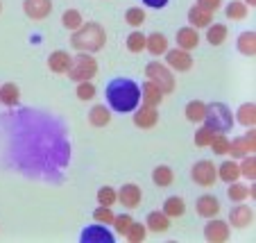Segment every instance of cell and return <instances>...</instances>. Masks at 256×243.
Instances as JSON below:
<instances>
[{
  "mask_svg": "<svg viewBox=\"0 0 256 243\" xmlns=\"http://www.w3.org/2000/svg\"><path fill=\"white\" fill-rule=\"evenodd\" d=\"M106 102L114 112L130 114L138 107L140 102V87L134 80L127 78H116L106 84Z\"/></svg>",
  "mask_w": 256,
  "mask_h": 243,
  "instance_id": "6da1fadb",
  "label": "cell"
},
{
  "mask_svg": "<svg viewBox=\"0 0 256 243\" xmlns=\"http://www.w3.org/2000/svg\"><path fill=\"white\" fill-rule=\"evenodd\" d=\"M106 44V34H104V28L100 23H86V25H80L70 37V46L80 53H98L102 50Z\"/></svg>",
  "mask_w": 256,
  "mask_h": 243,
  "instance_id": "7a4b0ae2",
  "label": "cell"
},
{
  "mask_svg": "<svg viewBox=\"0 0 256 243\" xmlns=\"http://www.w3.org/2000/svg\"><path fill=\"white\" fill-rule=\"evenodd\" d=\"M202 123L206 127H211L213 132H229L234 127V114L222 102H211V105H206Z\"/></svg>",
  "mask_w": 256,
  "mask_h": 243,
  "instance_id": "3957f363",
  "label": "cell"
},
{
  "mask_svg": "<svg viewBox=\"0 0 256 243\" xmlns=\"http://www.w3.org/2000/svg\"><path fill=\"white\" fill-rule=\"evenodd\" d=\"M68 78L72 82H86V80H93L98 73V62L91 53H80L78 57L70 59V66H68Z\"/></svg>",
  "mask_w": 256,
  "mask_h": 243,
  "instance_id": "277c9868",
  "label": "cell"
},
{
  "mask_svg": "<svg viewBox=\"0 0 256 243\" xmlns=\"http://www.w3.org/2000/svg\"><path fill=\"white\" fill-rule=\"evenodd\" d=\"M145 75H148V80H150L152 84H156V87H159V91L164 93V96L172 93L174 87H177V84H174L172 71H170L166 64H161V62H150V64H148Z\"/></svg>",
  "mask_w": 256,
  "mask_h": 243,
  "instance_id": "5b68a950",
  "label": "cell"
},
{
  "mask_svg": "<svg viewBox=\"0 0 256 243\" xmlns=\"http://www.w3.org/2000/svg\"><path fill=\"white\" fill-rule=\"evenodd\" d=\"M190 177L200 186H213L218 182V166H213V161H208V159H202L193 166Z\"/></svg>",
  "mask_w": 256,
  "mask_h": 243,
  "instance_id": "8992f818",
  "label": "cell"
},
{
  "mask_svg": "<svg viewBox=\"0 0 256 243\" xmlns=\"http://www.w3.org/2000/svg\"><path fill=\"white\" fill-rule=\"evenodd\" d=\"M166 66L170 71H177V73H186L193 68V57H190L188 50L174 48V50H166Z\"/></svg>",
  "mask_w": 256,
  "mask_h": 243,
  "instance_id": "52a82bcc",
  "label": "cell"
},
{
  "mask_svg": "<svg viewBox=\"0 0 256 243\" xmlns=\"http://www.w3.org/2000/svg\"><path fill=\"white\" fill-rule=\"evenodd\" d=\"M254 150H256V132H254V127H250V132H247L245 136H238V139H234V141L229 143L227 155L245 157V155H254Z\"/></svg>",
  "mask_w": 256,
  "mask_h": 243,
  "instance_id": "ba28073f",
  "label": "cell"
},
{
  "mask_svg": "<svg viewBox=\"0 0 256 243\" xmlns=\"http://www.w3.org/2000/svg\"><path fill=\"white\" fill-rule=\"evenodd\" d=\"M23 12L32 21H44L52 12V0H23Z\"/></svg>",
  "mask_w": 256,
  "mask_h": 243,
  "instance_id": "9c48e42d",
  "label": "cell"
},
{
  "mask_svg": "<svg viewBox=\"0 0 256 243\" xmlns=\"http://www.w3.org/2000/svg\"><path fill=\"white\" fill-rule=\"evenodd\" d=\"M229 225L224 223V220H218V218H208L206 227H204V236H206V241L211 243H224L229 238Z\"/></svg>",
  "mask_w": 256,
  "mask_h": 243,
  "instance_id": "30bf717a",
  "label": "cell"
},
{
  "mask_svg": "<svg viewBox=\"0 0 256 243\" xmlns=\"http://www.w3.org/2000/svg\"><path fill=\"white\" fill-rule=\"evenodd\" d=\"M140 200H143V191L136 184H125L118 191V202H120L122 207H127V209H136L140 204Z\"/></svg>",
  "mask_w": 256,
  "mask_h": 243,
  "instance_id": "8fae6325",
  "label": "cell"
},
{
  "mask_svg": "<svg viewBox=\"0 0 256 243\" xmlns=\"http://www.w3.org/2000/svg\"><path fill=\"white\" fill-rule=\"evenodd\" d=\"M159 123V112H156V107H148V105H143L140 109H136L134 114V125L140 127V130H152V127Z\"/></svg>",
  "mask_w": 256,
  "mask_h": 243,
  "instance_id": "7c38bea8",
  "label": "cell"
},
{
  "mask_svg": "<svg viewBox=\"0 0 256 243\" xmlns=\"http://www.w3.org/2000/svg\"><path fill=\"white\" fill-rule=\"evenodd\" d=\"M229 223L234 227H250L254 223V209H252L250 204H238L229 211Z\"/></svg>",
  "mask_w": 256,
  "mask_h": 243,
  "instance_id": "4fadbf2b",
  "label": "cell"
},
{
  "mask_svg": "<svg viewBox=\"0 0 256 243\" xmlns=\"http://www.w3.org/2000/svg\"><path fill=\"white\" fill-rule=\"evenodd\" d=\"M195 207H198V214L202 216V218H216V216L220 214V200L211 193L200 195Z\"/></svg>",
  "mask_w": 256,
  "mask_h": 243,
  "instance_id": "5bb4252c",
  "label": "cell"
},
{
  "mask_svg": "<svg viewBox=\"0 0 256 243\" xmlns=\"http://www.w3.org/2000/svg\"><path fill=\"white\" fill-rule=\"evenodd\" d=\"M84 243H114V234L104 225H91L82 232Z\"/></svg>",
  "mask_w": 256,
  "mask_h": 243,
  "instance_id": "9a60e30c",
  "label": "cell"
},
{
  "mask_svg": "<svg viewBox=\"0 0 256 243\" xmlns=\"http://www.w3.org/2000/svg\"><path fill=\"white\" fill-rule=\"evenodd\" d=\"M200 46V34H198V30L195 28H182L177 32V48H182V50H195Z\"/></svg>",
  "mask_w": 256,
  "mask_h": 243,
  "instance_id": "2e32d148",
  "label": "cell"
},
{
  "mask_svg": "<svg viewBox=\"0 0 256 243\" xmlns=\"http://www.w3.org/2000/svg\"><path fill=\"white\" fill-rule=\"evenodd\" d=\"M161 100H164V93L159 91V87H156V84H152L150 80H148V82H143V87H140V102H143V105H148V107H159Z\"/></svg>",
  "mask_w": 256,
  "mask_h": 243,
  "instance_id": "e0dca14e",
  "label": "cell"
},
{
  "mask_svg": "<svg viewBox=\"0 0 256 243\" xmlns=\"http://www.w3.org/2000/svg\"><path fill=\"white\" fill-rule=\"evenodd\" d=\"M145 50L150 55H154V57L166 55V50H168V39H166V34L152 32L150 37H145Z\"/></svg>",
  "mask_w": 256,
  "mask_h": 243,
  "instance_id": "ac0fdd59",
  "label": "cell"
},
{
  "mask_svg": "<svg viewBox=\"0 0 256 243\" xmlns=\"http://www.w3.org/2000/svg\"><path fill=\"white\" fill-rule=\"evenodd\" d=\"M188 23H190V28H208V25L213 23V12H206L204 7H200V5H195V7H190V12H188Z\"/></svg>",
  "mask_w": 256,
  "mask_h": 243,
  "instance_id": "d6986e66",
  "label": "cell"
},
{
  "mask_svg": "<svg viewBox=\"0 0 256 243\" xmlns=\"http://www.w3.org/2000/svg\"><path fill=\"white\" fill-rule=\"evenodd\" d=\"M70 59L72 57L66 53V50H54V53L48 57V68L52 71V73L62 75V73H66V71H68V66H70Z\"/></svg>",
  "mask_w": 256,
  "mask_h": 243,
  "instance_id": "ffe728a7",
  "label": "cell"
},
{
  "mask_svg": "<svg viewBox=\"0 0 256 243\" xmlns=\"http://www.w3.org/2000/svg\"><path fill=\"white\" fill-rule=\"evenodd\" d=\"M145 227H148V232H168L170 227V218L164 214V211H152L150 216H148V220H145Z\"/></svg>",
  "mask_w": 256,
  "mask_h": 243,
  "instance_id": "44dd1931",
  "label": "cell"
},
{
  "mask_svg": "<svg viewBox=\"0 0 256 243\" xmlns=\"http://www.w3.org/2000/svg\"><path fill=\"white\" fill-rule=\"evenodd\" d=\"M88 123H91L93 127H106L112 123V112H109V107H104V105L91 107V112H88Z\"/></svg>",
  "mask_w": 256,
  "mask_h": 243,
  "instance_id": "7402d4cb",
  "label": "cell"
},
{
  "mask_svg": "<svg viewBox=\"0 0 256 243\" xmlns=\"http://www.w3.org/2000/svg\"><path fill=\"white\" fill-rule=\"evenodd\" d=\"M238 53L245 55V57H254L256 55V32L247 30L238 37Z\"/></svg>",
  "mask_w": 256,
  "mask_h": 243,
  "instance_id": "603a6c76",
  "label": "cell"
},
{
  "mask_svg": "<svg viewBox=\"0 0 256 243\" xmlns=\"http://www.w3.org/2000/svg\"><path fill=\"white\" fill-rule=\"evenodd\" d=\"M18 100H20V91L14 82H7L0 87V102H2V105L14 107V105H18Z\"/></svg>",
  "mask_w": 256,
  "mask_h": 243,
  "instance_id": "cb8c5ba5",
  "label": "cell"
},
{
  "mask_svg": "<svg viewBox=\"0 0 256 243\" xmlns=\"http://www.w3.org/2000/svg\"><path fill=\"white\" fill-rule=\"evenodd\" d=\"M227 34H229L227 25L213 23V25H208V28H206V41H208L211 46H222L224 39H227Z\"/></svg>",
  "mask_w": 256,
  "mask_h": 243,
  "instance_id": "d4e9b609",
  "label": "cell"
},
{
  "mask_svg": "<svg viewBox=\"0 0 256 243\" xmlns=\"http://www.w3.org/2000/svg\"><path fill=\"white\" fill-rule=\"evenodd\" d=\"M164 214L168 216V218H179V216H184L186 202L182 198H177V195H172V198H168L164 202Z\"/></svg>",
  "mask_w": 256,
  "mask_h": 243,
  "instance_id": "484cf974",
  "label": "cell"
},
{
  "mask_svg": "<svg viewBox=\"0 0 256 243\" xmlns=\"http://www.w3.org/2000/svg\"><path fill=\"white\" fill-rule=\"evenodd\" d=\"M236 121L240 123V125L245 127H254L256 125V105L254 102H245V105H240V109L236 112Z\"/></svg>",
  "mask_w": 256,
  "mask_h": 243,
  "instance_id": "4316f807",
  "label": "cell"
},
{
  "mask_svg": "<svg viewBox=\"0 0 256 243\" xmlns=\"http://www.w3.org/2000/svg\"><path fill=\"white\" fill-rule=\"evenodd\" d=\"M152 182H154L156 186H170L174 182V173L170 166H156L154 170H152Z\"/></svg>",
  "mask_w": 256,
  "mask_h": 243,
  "instance_id": "83f0119b",
  "label": "cell"
},
{
  "mask_svg": "<svg viewBox=\"0 0 256 243\" xmlns=\"http://www.w3.org/2000/svg\"><path fill=\"white\" fill-rule=\"evenodd\" d=\"M238 177H240V168H238L236 161H224L220 168H218V180H222V182H236Z\"/></svg>",
  "mask_w": 256,
  "mask_h": 243,
  "instance_id": "f1b7e54d",
  "label": "cell"
},
{
  "mask_svg": "<svg viewBox=\"0 0 256 243\" xmlns=\"http://www.w3.org/2000/svg\"><path fill=\"white\" fill-rule=\"evenodd\" d=\"M204 112H206V102H202V100H190L186 105V118L190 123H202Z\"/></svg>",
  "mask_w": 256,
  "mask_h": 243,
  "instance_id": "f546056e",
  "label": "cell"
},
{
  "mask_svg": "<svg viewBox=\"0 0 256 243\" xmlns=\"http://www.w3.org/2000/svg\"><path fill=\"white\" fill-rule=\"evenodd\" d=\"M229 136H227V132H216L213 134V139H211V143H208V148H211L216 155H227L229 152Z\"/></svg>",
  "mask_w": 256,
  "mask_h": 243,
  "instance_id": "4dcf8cb0",
  "label": "cell"
},
{
  "mask_svg": "<svg viewBox=\"0 0 256 243\" xmlns=\"http://www.w3.org/2000/svg\"><path fill=\"white\" fill-rule=\"evenodd\" d=\"M62 23H64V28H66V30L75 32V30H78L84 21H82V14H80L78 10H66V12H64V16H62Z\"/></svg>",
  "mask_w": 256,
  "mask_h": 243,
  "instance_id": "1f68e13d",
  "label": "cell"
},
{
  "mask_svg": "<svg viewBox=\"0 0 256 243\" xmlns=\"http://www.w3.org/2000/svg\"><path fill=\"white\" fill-rule=\"evenodd\" d=\"M227 19H232V21H242L247 16V5L242 3V0H232L227 5Z\"/></svg>",
  "mask_w": 256,
  "mask_h": 243,
  "instance_id": "d6a6232c",
  "label": "cell"
},
{
  "mask_svg": "<svg viewBox=\"0 0 256 243\" xmlns=\"http://www.w3.org/2000/svg\"><path fill=\"white\" fill-rule=\"evenodd\" d=\"M127 50L130 53H143L145 50V34L134 30V32L127 37Z\"/></svg>",
  "mask_w": 256,
  "mask_h": 243,
  "instance_id": "836d02e7",
  "label": "cell"
},
{
  "mask_svg": "<svg viewBox=\"0 0 256 243\" xmlns=\"http://www.w3.org/2000/svg\"><path fill=\"white\" fill-rule=\"evenodd\" d=\"M125 21L132 28H140V25L145 23V10L143 7H130V10L125 12Z\"/></svg>",
  "mask_w": 256,
  "mask_h": 243,
  "instance_id": "e575fe53",
  "label": "cell"
},
{
  "mask_svg": "<svg viewBox=\"0 0 256 243\" xmlns=\"http://www.w3.org/2000/svg\"><path fill=\"white\" fill-rule=\"evenodd\" d=\"M125 236H127L130 243H140V241H145V236H148V227L140 225V223H132Z\"/></svg>",
  "mask_w": 256,
  "mask_h": 243,
  "instance_id": "d590c367",
  "label": "cell"
},
{
  "mask_svg": "<svg viewBox=\"0 0 256 243\" xmlns=\"http://www.w3.org/2000/svg\"><path fill=\"white\" fill-rule=\"evenodd\" d=\"M98 202L104 204V207H114V204L118 202L116 189H112V186H102V189L98 191Z\"/></svg>",
  "mask_w": 256,
  "mask_h": 243,
  "instance_id": "8d00e7d4",
  "label": "cell"
},
{
  "mask_svg": "<svg viewBox=\"0 0 256 243\" xmlns=\"http://www.w3.org/2000/svg\"><path fill=\"white\" fill-rule=\"evenodd\" d=\"M247 186L245 184H238V182H229V189H227V195L229 200H234V202H242V200L247 198Z\"/></svg>",
  "mask_w": 256,
  "mask_h": 243,
  "instance_id": "74e56055",
  "label": "cell"
},
{
  "mask_svg": "<svg viewBox=\"0 0 256 243\" xmlns=\"http://www.w3.org/2000/svg\"><path fill=\"white\" fill-rule=\"evenodd\" d=\"M238 168H240V175H245L247 180H254L256 177V159H254V155L242 157V164L238 166Z\"/></svg>",
  "mask_w": 256,
  "mask_h": 243,
  "instance_id": "f35d334b",
  "label": "cell"
},
{
  "mask_svg": "<svg viewBox=\"0 0 256 243\" xmlns=\"http://www.w3.org/2000/svg\"><path fill=\"white\" fill-rule=\"evenodd\" d=\"M213 134H216V132H213L211 127L202 125L198 132H195V146H198V148H208V143H211Z\"/></svg>",
  "mask_w": 256,
  "mask_h": 243,
  "instance_id": "ab89813d",
  "label": "cell"
},
{
  "mask_svg": "<svg viewBox=\"0 0 256 243\" xmlns=\"http://www.w3.org/2000/svg\"><path fill=\"white\" fill-rule=\"evenodd\" d=\"M93 218H96V223H100V225H112L114 223L112 207H104V204H100V207L93 211Z\"/></svg>",
  "mask_w": 256,
  "mask_h": 243,
  "instance_id": "60d3db41",
  "label": "cell"
},
{
  "mask_svg": "<svg viewBox=\"0 0 256 243\" xmlns=\"http://www.w3.org/2000/svg\"><path fill=\"white\" fill-rule=\"evenodd\" d=\"M132 223H134V218H132L130 214H120V216H114V223H112V225L116 227L118 234H122V236H125Z\"/></svg>",
  "mask_w": 256,
  "mask_h": 243,
  "instance_id": "b9f144b4",
  "label": "cell"
},
{
  "mask_svg": "<svg viewBox=\"0 0 256 243\" xmlns=\"http://www.w3.org/2000/svg\"><path fill=\"white\" fill-rule=\"evenodd\" d=\"M78 98L80 100H93L96 98V87L91 84V80H86V82H78Z\"/></svg>",
  "mask_w": 256,
  "mask_h": 243,
  "instance_id": "7bdbcfd3",
  "label": "cell"
},
{
  "mask_svg": "<svg viewBox=\"0 0 256 243\" xmlns=\"http://www.w3.org/2000/svg\"><path fill=\"white\" fill-rule=\"evenodd\" d=\"M198 5L204 7L206 12H213V14H216V12L222 7V0H198Z\"/></svg>",
  "mask_w": 256,
  "mask_h": 243,
  "instance_id": "ee69618b",
  "label": "cell"
},
{
  "mask_svg": "<svg viewBox=\"0 0 256 243\" xmlns=\"http://www.w3.org/2000/svg\"><path fill=\"white\" fill-rule=\"evenodd\" d=\"M145 7H152V10H161V7L168 5V0H143Z\"/></svg>",
  "mask_w": 256,
  "mask_h": 243,
  "instance_id": "f6af8a7d",
  "label": "cell"
},
{
  "mask_svg": "<svg viewBox=\"0 0 256 243\" xmlns=\"http://www.w3.org/2000/svg\"><path fill=\"white\" fill-rule=\"evenodd\" d=\"M245 5H247V7H250V10H252V7L256 5V0H245Z\"/></svg>",
  "mask_w": 256,
  "mask_h": 243,
  "instance_id": "bcb514c9",
  "label": "cell"
},
{
  "mask_svg": "<svg viewBox=\"0 0 256 243\" xmlns=\"http://www.w3.org/2000/svg\"><path fill=\"white\" fill-rule=\"evenodd\" d=\"M0 12H2V3H0Z\"/></svg>",
  "mask_w": 256,
  "mask_h": 243,
  "instance_id": "7dc6e473",
  "label": "cell"
}]
</instances>
